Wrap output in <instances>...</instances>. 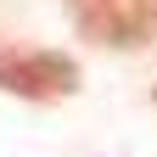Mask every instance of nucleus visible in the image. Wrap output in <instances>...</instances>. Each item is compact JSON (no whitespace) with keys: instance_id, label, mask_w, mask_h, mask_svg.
Returning a JSON list of instances; mask_svg holds the SVG:
<instances>
[{"instance_id":"2","label":"nucleus","mask_w":157,"mask_h":157,"mask_svg":"<svg viewBox=\"0 0 157 157\" xmlns=\"http://www.w3.org/2000/svg\"><path fill=\"white\" fill-rule=\"evenodd\" d=\"M0 90L23 95V101H56V95L78 90V67L56 51H23L0 45Z\"/></svg>"},{"instance_id":"1","label":"nucleus","mask_w":157,"mask_h":157,"mask_svg":"<svg viewBox=\"0 0 157 157\" xmlns=\"http://www.w3.org/2000/svg\"><path fill=\"white\" fill-rule=\"evenodd\" d=\"M73 23L95 45L135 51L157 39V0H73Z\"/></svg>"}]
</instances>
